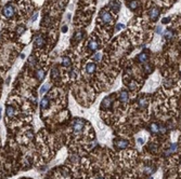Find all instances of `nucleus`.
<instances>
[{"label":"nucleus","mask_w":181,"mask_h":179,"mask_svg":"<svg viewBox=\"0 0 181 179\" xmlns=\"http://www.w3.org/2000/svg\"><path fill=\"white\" fill-rule=\"evenodd\" d=\"M72 127H73V130L76 132V133L82 132L83 128L85 127V121L83 120V119H76V120L73 122V124H72Z\"/></svg>","instance_id":"f257e3e1"},{"label":"nucleus","mask_w":181,"mask_h":179,"mask_svg":"<svg viewBox=\"0 0 181 179\" xmlns=\"http://www.w3.org/2000/svg\"><path fill=\"white\" fill-rule=\"evenodd\" d=\"M3 15L7 18H11L14 15V8L12 4H7L3 8Z\"/></svg>","instance_id":"f03ea898"},{"label":"nucleus","mask_w":181,"mask_h":179,"mask_svg":"<svg viewBox=\"0 0 181 179\" xmlns=\"http://www.w3.org/2000/svg\"><path fill=\"white\" fill-rule=\"evenodd\" d=\"M101 20H102V22L105 23V24L112 23V15H111V13H108V12H106V11H103L102 13H101Z\"/></svg>","instance_id":"7ed1b4c3"},{"label":"nucleus","mask_w":181,"mask_h":179,"mask_svg":"<svg viewBox=\"0 0 181 179\" xmlns=\"http://www.w3.org/2000/svg\"><path fill=\"white\" fill-rule=\"evenodd\" d=\"M115 146L118 148V149H125L127 148L128 146V141L125 140V139H118L115 141Z\"/></svg>","instance_id":"20e7f679"},{"label":"nucleus","mask_w":181,"mask_h":179,"mask_svg":"<svg viewBox=\"0 0 181 179\" xmlns=\"http://www.w3.org/2000/svg\"><path fill=\"white\" fill-rule=\"evenodd\" d=\"M128 97H129V95H128L127 91H121V92L119 93V100H120L121 103H127L128 99H129Z\"/></svg>","instance_id":"39448f33"},{"label":"nucleus","mask_w":181,"mask_h":179,"mask_svg":"<svg viewBox=\"0 0 181 179\" xmlns=\"http://www.w3.org/2000/svg\"><path fill=\"white\" fill-rule=\"evenodd\" d=\"M6 113H7V117L8 118H13L14 114H15V109L13 106H8V108L6 110Z\"/></svg>","instance_id":"423d86ee"},{"label":"nucleus","mask_w":181,"mask_h":179,"mask_svg":"<svg viewBox=\"0 0 181 179\" xmlns=\"http://www.w3.org/2000/svg\"><path fill=\"white\" fill-rule=\"evenodd\" d=\"M94 70H96V64H94V63H89V64H87V66H86V71H87L89 75L93 74Z\"/></svg>","instance_id":"0eeeda50"},{"label":"nucleus","mask_w":181,"mask_h":179,"mask_svg":"<svg viewBox=\"0 0 181 179\" xmlns=\"http://www.w3.org/2000/svg\"><path fill=\"white\" fill-rule=\"evenodd\" d=\"M158 15H160V11H158L157 9H152L151 10V12H150V17H151V20L156 21L157 17H158Z\"/></svg>","instance_id":"6e6552de"},{"label":"nucleus","mask_w":181,"mask_h":179,"mask_svg":"<svg viewBox=\"0 0 181 179\" xmlns=\"http://www.w3.org/2000/svg\"><path fill=\"white\" fill-rule=\"evenodd\" d=\"M35 45L36 46H43L44 45V39L41 36H37L35 38Z\"/></svg>","instance_id":"1a4fd4ad"},{"label":"nucleus","mask_w":181,"mask_h":179,"mask_svg":"<svg viewBox=\"0 0 181 179\" xmlns=\"http://www.w3.org/2000/svg\"><path fill=\"white\" fill-rule=\"evenodd\" d=\"M89 49L91 50V51H96V50H98V47H99V43L96 41V40H91L89 42Z\"/></svg>","instance_id":"9d476101"},{"label":"nucleus","mask_w":181,"mask_h":179,"mask_svg":"<svg viewBox=\"0 0 181 179\" xmlns=\"http://www.w3.org/2000/svg\"><path fill=\"white\" fill-rule=\"evenodd\" d=\"M40 106H41L42 109H47L48 107H49V97H44V98H42V100H41V103H40Z\"/></svg>","instance_id":"9b49d317"},{"label":"nucleus","mask_w":181,"mask_h":179,"mask_svg":"<svg viewBox=\"0 0 181 179\" xmlns=\"http://www.w3.org/2000/svg\"><path fill=\"white\" fill-rule=\"evenodd\" d=\"M150 130H151V133H158L160 132V126L156 123H152L150 125Z\"/></svg>","instance_id":"f8f14e48"},{"label":"nucleus","mask_w":181,"mask_h":179,"mask_svg":"<svg viewBox=\"0 0 181 179\" xmlns=\"http://www.w3.org/2000/svg\"><path fill=\"white\" fill-rule=\"evenodd\" d=\"M36 76H37V79L39 80V81H41L43 78H44V71L43 70H37V72H36Z\"/></svg>","instance_id":"ddd939ff"},{"label":"nucleus","mask_w":181,"mask_h":179,"mask_svg":"<svg viewBox=\"0 0 181 179\" xmlns=\"http://www.w3.org/2000/svg\"><path fill=\"white\" fill-rule=\"evenodd\" d=\"M137 7H138V1H137V0H132V1L129 2V8L131 10H134Z\"/></svg>","instance_id":"4468645a"},{"label":"nucleus","mask_w":181,"mask_h":179,"mask_svg":"<svg viewBox=\"0 0 181 179\" xmlns=\"http://www.w3.org/2000/svg\"><path fill=\"white\" fill-rule=\"evenodd\" d=\"M138 59H139V62L144 63V62H146V59H148V55H146V54H140Z\"/></svg>","instance_id":"2eb2a0df"},{"label":"nucleus","mask_w":181,"mask_h":179,"mask_svg":"<svg viewBox=\"0 0 181 179\" xmlns=\"http://www.w3.org/2000/svg\"><path fill=\"white\" fill-rule=\"evenodd\" d=\"M62 64H63L64 66H69V65L71 64V59H70L69 57H63V59H62Z\"/></svg>","instance_id":"dca6fc26"},{"label":"nucleus","mask_w":181,"mask_h":179,"mask_svg":"<svg viewBox=\"0 0 181 179\" xmlns=\"http://www.w3.org/2000/svg\"><path fill=\"white\" fill-rule=\"evenodd\" d=\"M48 86H49V84H44V85H43V86H42V88L40 89V94H43L44 92H46V91H47L46 89H47Z\"/></svg>","instance_id":"f3484780"},{"label":"nucleus","mask_w":181,"mask_h":179,"mask_svg":"<svg viewBox=\"0 0 181 179\" xmlns=\"http://www.w3.org/2000/svg\"><path fill=\"white\" fill-rule=\"evenodd\" d=\"M82 37H83V32H77V35H76V39H77V40H80Z\"/></svg>","instance_id":"a211bd4d"},{"label":"nucleus","mask_w":181,"mask_h":179,"mask_svg":"<svg viewBox=\"0 0 181 179\" xmlns=\"http://www.w3.org/2000/svg\"><path fill=\"white\" fill-rule=\"evenodd\" d=\"M100 58H101V54H96V56H94V59H96V61H99Z\"/></svg>","instance_id":"6ab92c4d"},{"label":"nucleus","mask_w":181,"mask_h":179,"mask_svg":"<svg viewBox=\"0 0 181 179\" xmlns=\"http://www.w3.org/2000/svg\"><path fill=\"white\" fill-rule=\"evenodd\" d=\"M22 31H24V27H23V26H21V27H19V30H17V32H19V33H21Z\"/></svg>","instance_id":"aec40b11"},{"label":"nucleus","mask_w":181,"mask_h":179,"mask_svg":"<svg viewBox=\"0 0 181 179\" xmlns=\"http://www.w3.org/2000/svg\"><path fill=\"white\" fill-rule=\"evenodd\" d=\"M65 31H67V27H66V26L63 27V32H65Z\"/></svg>","instance_id":"412c9836"},{"label":"nucleus","mask_w":181,"mask_h":179,"mask_svg":"<svg viewBox=\"0 0 181 179\" xmlns=\"http://www.w3.org/2000/svg\"><path fill=\"white\" fill-rule=\"evenodd\" d=\"M96 179H104V178H103V177H101V176H99V177H97Z\"/></svg>","instance_id":"4be33fe9"},{"label":"nucleus","mask_w":181,"mask_h":179,"mask_svg":"<svg viewBox=\"0 0 181 179\" xmlns=\"http://www.w3.org/2000/svg\"><path fill=\"white\" fill-rule=\"evenodd\" d=\"M0 114H1V108H0Z\"/></svg>","instance_id":"5701e85b"}]
</instances>
